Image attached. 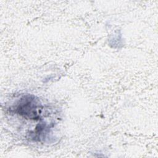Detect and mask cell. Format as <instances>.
Wrapping results in <instances>:
<instances>
[{
	"mask_svg": "<svg viewBox=\"0 0 158 158\" xmlns=\"http://www.w3.org/2000/svg\"><path fill=\"white\" fill-rule=\"evenodd\" d=\"M43 109L40 100L33 95L23 96L17 102L15 112L27 119L38 120Z\"/></svg>",
	"mask_w": 158,
	"mask_h": 158,
	"instance_id": "1",
	"label": "cell"
}]
</instances>
